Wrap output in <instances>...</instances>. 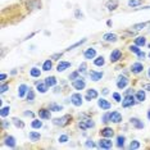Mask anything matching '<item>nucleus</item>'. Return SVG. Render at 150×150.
Here are the masks:
<instances>
[{"label": "nucleus", "mask_w": 150, "mask_h": 150, "mask_svg": "<svg viewBox=\"0 0 150 150\" xmlns=\"http://www.w3.org/2000/svg\"><path fill=\"white\" fill-rule=\"evenodd\" d=\"M30 74H31L32 77H40V74H41V72H40L39 68H32V69L30 71Z\"/></svg>", "instance_id": "nucleus-35"}, {"label": "nucleus", "mask_w": 150, "mask_h": 150, "mask_svg": "<svg viewBox=\"0 0 150 150\" xmlns=\"http://www.w3.org/2000/svg\"><path fill=\"white\" fill-rule=\"evenodd\" d=\"M13 122H14V125L17 126V127H19V128H23V127H25V123H23L22 121H19V119L13 118Z\"/></svg>", "instance_id": "nucleus-39"}, {"label": "nucleus", "mask_w": 150, "mask_h": 150, "mask_svg": "<svg viewBox=\"0 0 150 150\" xmlns=\"http://www.w3.org/2000/svg\"><path fill=\"white\" fill-rule=\"evenodd\" d=\"M98 146H99L100 149H112L113 144H112V141L109 140V137H105V139H101L100 141H99Z\"/></svg>", "instance_id": "nucleus-3"}, {"label": "nucleus", "mask_w": 150, "mask_h": 150, "mask_svg": "<svg viewBox=\"0 0 150 150\" xmlns=\"http://www.w3.org/2000/svg\"><path fill=\"white\" fill-rule=\"evenodd\" d=\"M31 126H32V128H41L42 127V122L39 121V119H33Z\"/></svg>", "instance_id": "nucleus-32"}, {"label": "nucleus", "mask_w": 150, "mask_h": 150, "mask_svg": "<svg viewBox=\"0 0 150 150\" xmlns=\"http://www.w3.org/2000/svg\"><path fill=\"white\" fill-rule=\"evenodd\" d=\"M80 16H82V14H81V12L80 11H76V17H77V18H80Z\"/></svg>", "instance_id": "nucleus-53"}, {"label": "nucleus", "mask_w": 150, "mask_h": 150, "mask_svg": "<svg viewBox=\"0 0 150 150\" xmlns=\"http://www.w3.org/2000/svg\"><path fill=\"white\" fill-rule=\"evenodd\" d=\"M52 67H53L52 60H45L44 64H42V69L44 71H50V69H52Z\"/></svg>", "instance_id": "nucleus-30"}, {"label": "nucleus", "mask_w": 150, "mask_h": 150, "mask_svg": "<svg viewBox=\"0 0 150 150\" xmlns=\"http://www.w3.org/2000/svg\"><path fill=\"white\" fill-rule=\"evenodd\" d=\"M103 122H104V123H108V122H110V113H105L103 115Z\"/></svg>", "instance_id": "nucleus-41"}, {"label": "nucleus", "mask_w": 150, "mask_h": 150, "mask_svg": "<svg viewBox=\"0 0 150 150\" xmlns=\"http://www.w3.org/2000/svg\"><path fill=\"white\" fill-rule=\"evenodd\" d=\"M4 144L9 148H16V139L13 136H6L4 139Z\"/></svg>", "instance_id": "nucleus-14"}, {"label": "nucleus", "mask_w": 150, "mask_h": 150, "mask_svg": "<svg viewBox=\"0 0 150 150\" xmlns=\"http://www.w3.org/2000/svg\"><path fill=\"white\" fill-rule=\"evenodd\" d=\"M125 140H126L125 136H118V137H117V146L119 149L125 146Z\"/></svg>", "instance_id": "nucleus-29"}, {"label": "nucleus", "mask_w": 150, "mask_h": 150, "mask_svg": "<svg viewBox=\"0 0 150 150\" xmlns=\"http://www.w3.org/2000/svg\"><path fill=\"white\" fill-rule=\"evenodd\" d=\"M71 101H72L74 107H81L82 105V96H81V94H72Z\"/></svg>", "instance_id": "nucleus-4"}, {"label": "nucleus", "mask_w": 150, "mask_h": 150, "mask_svg": "<svg viewBox=\"0 0 150 150\" xmlns=\"http://www.w3.org/2000/svg\"><path fill=\"white\" fill-rule=\"evenodd\" d=\"M95 55H96V50H95L94 47H90V49H87L86 52L83 53V57L86 58V59H94Z\"/></svg>", "instance_id": "nucleus-12"}, {"label": "nucleus", "mask_w": 150, "mask_h": 150, "mask_svg": "<svg viewBox=\"0 0 150 150\" xmlns=\"http://www.w3.org/2000/svg\"><path fill=\"white\" fill-rule=\"evenodd\" d=\"M83 42H86V39H82V40H81V41H77L76 44H73V45H71V46L67 49V52H69V50H72V49H74V47H77V46H80V45H82Z\"/></svg>", "instance_id": "nucleus-34"}, {"label": "nucleus", "mask_w": 150, "mask_h": 150, "mask_svg": "<svg viewBox=\"0 0 150 150\" xmlns=\"http://www.w3.org/2000/svg\"><path fill=\"white\" fill-rule=\"evenodd\" d=\"M96 98H98V91L95 90V88L87 90V94H86V96H85V99H86L87 101H90L91 99H96Z\"/></svg>", "instance_id": "nucleus-11"}, {"label": "nucleus", "mask_w": 150, "mask_h": 150, "mask_svg": "<svg viewBox=\"0 0 150 150\" xmlns=\"http://www.w3.org/2000/svg\"><path fill=\"white\" fill-rule=\"evenodd\" d=\"M131 123L135 128H137V129H142L145 127L144 123H142V121H140L139 118H131Z\"/></svg>", "instance_id": "nucleus-13"}, {"label": "nucleus", "mask_w": 150, "mask_h": 150, "mask_svg": "<svg viewBox=\"0 0 150 150\" xmlns=\"http://www.w3.org/2000/svg\"><path fill=\"white\" fill-rule=\"evenodd\" d=\"M90 77L93 81H99L103 78V72H95V71H91L90 72Z\"/></svg>", "instance_id": "nucleus-19"}, {"label": "nucleus", "mask_w": 150, "mask_h": 150, "mask_svg": "<svg viewBox=\"0 0 150 150\" xmlns=\"http://www.w3.org/2000/svg\"><path fill=\"white\" fill-rule=\"evenodd\" d=\"M137 57H139V59H144L146 55H145V53H141V52H140V53L137 54Z\"/></svg>", "instance_id": "nucleus-50"}, {"label": "nucleus", "mask_w": 150, "mask_h": 150, "mask_svg": "<svg viewBox=\"0 0 150 150\" xmlns=\"http://www.w3.org/2000/svg\"><path fill=\"white\" fill-rule=\"evenodd\" d=\"M107 8L108 11H115V9L118 8V1L117 0H109V1H107Z\"/></svg>", "instance_id": "nucleus-16"}, {"label": "nucleus", "mask_w": 150, "mask_h": 150, "mask_svg": "<svg viewBox=\"0 0 150 150\" xmlns=\"http://www.w3.org/2000/svg\"><path fill=\"white\" fill-rule=\"evenodd\" d=\"M78 73H80L78 71H77V72H72V73L69 74V80H72V81L77 80V78H78Z\"/></svg>", "instance_id": "nucleus-42"}, {"label": "nucleus", "mask_w": 150, "mask_h": 150, "mask_svg": "<svg viewBox=\"0 0 150 150\" xmlns=\"http://www.w3.org/2000/svg\"><path fill=\"white\" fill-rule=\"evenodd\" d=\"M62 55H63L62 53H59V54H54V55H52V59H55V60H57V58H60Z\"/></svg>", "instance_id": "nucleus-49"}, {"label": "nucleus", "mask_w": 150, "mask_h": 150, "mask_svg": "<svg viewBox=\"0 0 150 150\" xmlns=\"http://www.w3.org/2000/svg\"><path fill=\"white\" fill-rule=\"evenodd\" d=\"M144 88H145V90H149V91H150V83L145 85V86H144Z\"/></svg>", "instance_id": "nucleus-54"}, {"label": "nucleus", "mask_w": 150, "mask_h": 150, "mask_svg": "<svg viewBox=\"0 0 150 150\" xmlns=\"http://www.w3.org/2000/svg\"><path fill=\"white\" fill-rule=\"evenodd\" d=\"M113 135H114V131L110 127H104L100 131V136H103V137H112Z\"/></svg>", "instance_id": "nucleus-9"}, {"label": "nucleus", "mask_w": 150, "mask_h": 150, "mask_svg": "<svg viewBox=\"0 0 150 150\" xmlns=\"http://www.w3.org/2000/svg\"><path fill=\"white\" fill-rule=\"evenodd\" d=\"M122 121V115L119 112H112L110 113V122H114V123H119Z\"/></svg>", "instance_id": "nucleus-10"}, {"label": "nucleus", "mask_w": 150, "mask_h": 150, "mask_svg": "<svg viewBox=\"0 0 150 150\" xmlns=\"http://www.w3.org/2000/svg\"><path fill=\"white\" fill-rule=\"evenodd\" d=\"M149 47H150V45H149Z\"/></svg>", "instance_id": "nucleus-58"}, {"label": "nucleus", "mask_w": 150, "mask_h": 150, "mask_svg": "<svg viewBox=\"0 0 150 150\" xmlns=\"http://www.w3.org/2000/svg\"><path fill=\"white\" fill-rule=\"evenodd\" d=\"M45 83L49 87H52V86H55L57 85V78L54 77V76H50V77H46L45 78Z\"/></svg>", "instance_id": "nucleus-23"}, {"label": "nucleus", "mask_w": 150, "mask_h": 150, "mask_svg": "<svg viewBox=\"0 0 150 150\" xmlns=\"http://www.w3.org/2000/svg\"><path fill=\"white\" fill-rule=\"evenodd\" d=\"M122 57V52L119 49H115L110 53V62H117V60L121 59Z\"/></svg>", "instance_id": "nucleus-7"}, {"label": "nucleus", "mask_w": 150, "mask_h": 150, "mask_svg": "<svg viewBox=\"0 0 150 150\" xmlns=\"http://www.w3.org/2000/svg\"><path fill=\"white\" fill-rule=\"evenodd\" d=\"M149 58H150V54H149Z\"/></svg>", "instance_id": "nucleus-57"}, {"label": "nucleus", "mask_w": 150, "mask_h": 150, "mask_svg": "<svg viewBox=\"0 0 150 150\" xmlns=\"http://www.w3.org/2000/svg\"><path fill=\"white\" fill-rule=\"evenodd\" d=\"M148 76L150 77V69H149V72H148Z\"/></svg>", "instance_id": "nucleus-56"}, {"label": "nucleus", "mask_w": 150, "mask_h": 150, "mask_svg": "<svg viewBox=\"0 0 150 150\" xmlns=\"http://www.w3.org/2000/svg\"><path fill=\"white\" fill-rule=\"evenodd\" d=\"M47 85L45 82H41V83H37V91L39 93H41V94H45L46 91H47Z\"/></svg>", "instance_id": "nucleus-25"}, {"label": "nucleus", "mask_w": 150, "mask_h": 150, "mask_svg": "<svg viewBox=\"0 0 150 150\" xmlns=\"http://www.w3.org/2000/svg\"><path fill=\"white\" fill-rule=\"evenodd\" d=\"M28 137H30V140H31V141H39L41 136H40V134H39V132H35V131H32V132H30Z\"/></svg>", "instance_id": "nucleus-27"}, {"label": "nucleus", "mask_w": 150, "mask_h": 150, "mask_svg": "<svg viewBox=\"0 0 150 150\" xmlns=\"http://www.w3.org/2000/svg\"><path fill=\"white\" fill-rule=\"evenodd\" d=\"M141 4H142V0H129L128 1V6H131V8H136V6Z\"/></svg>", "instance_id": "nucleus-28"}, {"label": "nucleus", "mask_w": 150, "mask_h": 150, "mask_svg": "<svg viewBox=\"0 0 150 150\" xmlns=\"http://www.w3.org/2000/svg\"><path fill=\"white\" fill-rule=\"evenodd\" d=\"M8 88H9V85L3 83V85H1V88H0V91H1V93H5V91L8 90Z\"/></svg>", "instance_id": "nucleus-48"}, {"label": "nucleus", "mask_w": 150, "mask_h": 150, "mask_svg": "<svg viewBox=\"0 0 150 150\" xmlns=\"http://www.w3.org/2000/svg\"><path fill=\"white\" fill-rule=\"evenodd\" d=\"M145 26H146V23H145V22H142V23H137V25H135V26H134V28H135V30H142Z\"/></svg>", "instance_id": "nucleus-43"}, {"label": "nucleus", "mask_w": 150, "mask_h": 150, "mask_svg": "<svg viewBox=\"0 0 150 150\" xmlns=\"http://www.w3.org/2000/svg\"><path fill=\"white\" fill-rule=\"evenodd\" d=\"M25 115H30V117H33V113H32V112H25Z\"/></svg>", "instance_id": "nucleus-52"}, {"label": "nucleus", "mask_w": 150, "mask_h": 150, "mask_svg": "<svg viewBox=\"0 0 150 150\" xmlns=\"http://www.w3.org/2000/svg\"><path fill=\"white\" fill-rule=\"evenodd\" d=\"M113 99H114V100H115V101H121V100H122L121 95H119L118 93H114V94H113Z\"/></svg>", "instance_id": "nucleus-47"}, {"label": "nucleus", "mask_w": 150, "mask_h": 150, "mask_svg": "<svg viewBox=\"0 0 150 150\" xmlns=\"http://www.w3.org/2000/svg\"><path fill=\"white\" fill-rule=\"evenodd\" d=\"M28 90H30L28 86H27V85H25V83H22L21 86H19V90H18V96H19V98H23Z\"/></svg>", "instance_id": "nucleus-21"}, {"label": "nucleus", "mask_w": 150, "mask_h": 150, "mask_svg": "<svg viewBox=\"0 0 150 150\" xmlns=\"http://www.w3.org/2000/svg\"><path fill=\"white\" fill-rule=\"evenodd\" d=\"M136 100L137 101H144L145 100V98H146V95H145V91L144 90H139L137 93H136Z\"/></svg>", "instance_id": "nucleus-26"}, {"label": "nucleus", "mask_w": 150, "mask_h": 150, "mask_svg": "<svg viewBox=\"0 0 150 150\" xmlns=\"http://www.w3.org/2000/svg\"><path fill=\"white\" fill-rule=\"evenodd\" d=\"M127 83H128V80L126 77H119V80H118V82H117V87L118 88H125L126 86H127Z\"/></svg>", "instance_id": "nucleus-18"}, {"label": "nucleus", "mask_w": 150, "mask_h": 150, "mask_svg": "<svg viewBox=\"0 0 150 150\" xmlns=\"http://www.w3.org/2000/svg\"><path fill=\"white\" fill-rule=\"evenodd\" d=\"M86 146H87V148H96V145H95L93 142V140H90V139L86 141Z\"/></svg>", "instance_id": "nucleus-44"}, {"label": "nucleus", "mask_w": 150, "mask_h": 150, "mask_svg": "<svg viewBox=\"0 0 150 150\" xmlns=\"http://www.w3.org/2000/svg\"><path fill=\"white\" fill-rule=\"evenodd\" d=\"M98 105L101 109H104V110H108V109H110V107H112V104L109 103L108 100H105V99H99V100H98Z\"/></svg>", "instance_id": "nucleus-8"}, {"label": "nucleus", "mask_w": 150, "mask_h": 150, "mask_svg": "<svg viewBox=\"0 0 150 150\" xmlns=\"http://www.w3.org/2000/svg\"><path fill=\"white\" fill-rule=\"evenodd\" d=\"M69 67H71L69 62H60L59 64H58V67H57V71L58 72H63V71H66L67 68H69Z\"/></svg>", "instance_id": "nucleus-17"}, {"label": "nucleus", "mask_w": 150, "mask_h": 150, "mask_svg": "<svg viewBox=\"0 0 150 150\" xmlns=\"http://www.w3.org/2000/svg\"><path fill=\"white\" fill-rule=\"evenodd\" d=\"M129 50H131L132 53H135V54H139L140 53V49H139L137 45H131V46H129Z\"/></svg>", "instance_id": "nucleus-40"}, {"label": "nucleus", "mask_w": 150, "mask_h": 150, "mask_svg": "<svg viewBox=\"0 0 150 150\" xmlns=\"http://www.w3.org/2000/svg\"><path fill=\"white\" fill-rule=\"evenodd\" d=\"M5 78H6V74H5V73H1V74H0V81H4Z\"/></svg>", "instance_id": "nucleus-51"}, {"label": "nucleus", "mask_w": 150, "mask_h": 150, "mask_svg": "<svg viewBox=\"0 0 150 150\" xmlns=\"http://www.w3.org/2000/svg\"><path fill=\"white\" fill-rule=\"evenodd\" d=\"M131 69L134 73H140V72H142V69H144V66H142L141 63H134Z\"/></svg>", "instance_id": "nucleus-22"}, {"label": "nucleus", "mask_w": 150, "mask_h": 150, "mask_svg": "<svg viewBox=\"0 0 150 150\" xmlns=\"http://www.w3.org/2000/svg\"><path fill=\"white\" fill-rule=\"evenodd\" d=\"M103 39L105 40V41H108V42H115L118 37H117L115 33H105V35L103 36Z\"/></svg>", "instance_id": "nucleus-15"}, {"label": "nucleus", "mask_w": 150, "mask_h": 150, "mask_svg": "<svg viewBox=\"0 0 150 150\" xmlns=\"http://www.w3.org/2000/svg\"><path fill=\"white\" fill-rule=\"evenodd\" d=\"M78 126H80V128H82V129H86V128H93L94 126H95V123L91 119H85V121H82V122H80L78 123Z\"/></svg>", "instance_id": "nucleus-6"}, {"label": "nucleus", "mask_w": 150, "mask_h": 150, "mask_svg": "<svg viewBox=\"0 0 150 150\" xmlns=\"http://www.w3.org/2000/svg\"><path fill=\"white\" fill-rule=\"evenodd\" d=\"M148 119H149V121H150V109H149V110H148Z\"/></svg>", "instance_id": "nucleus-55"}, {"label": "nucleus", "mask_w": 150, "mask_h": 150, "mask_svg": "<svg viewBox=\"0 0 150 150\" xmlns=\"http://www.w3.org/2000/svg\"><path fill=\"white\" fill-rule=\"evenodd\" d=\"M72 86L76 88V90H83L85 86H86V82H85L83 78H77L72 82Z\"/></svg>", "instance_id": "nucleus-5"}, {"label": "nucleus", "mask_w": 150, "mask_h": 150, "mask_svg": "<svg viewBox=\"0 0 150 150\" xmlns=\"http://www.w3.org/2000/svg\"><path fill=\"white\" fill-rule=\"evenodd\" d=\"M104 63H105V60H104L103 57H99V58H96V59L94 60V64H95V66H98V67L104 66Z\"/></svg>", "instance_id": "nucleus-31"}, {"label": "nucleus", "mask_w": 150, "mask_h": 150, "mask_svg": "<svg viewBox=\"0 0 150 150\" xmlns=\"http://www.w3.org/2000/svg\"><path fill=\"white\" fill-rule=\"evenodd\" d=\"M33 99H35V93L32 91V88H30V90L27 91V100H28V101H32Z\"/></svg>", "instance_id": "nucleus-36"}, {"label": "nucleus", "mask_w": 150, "mask_h": 150, "mask_svg": "<svg viewBox=\"0 0 150 150\" xmlns=\"http://www.w3.org/2000/svg\"><path fill=\"white\" fill-rule=\"evenodd\" d=\"M129 149H139L140 148V142L137 141V140H134V141H131V144H129V146H128Z\"/></svg>", "instance_id": "nucleus-37"}, {"label": "nucleus", "mask_w": 150, "mask_h": 150, "mask_svg": "<svg viewBox=\"0 0 150 150\" xmlns=\"http://www.w3.org/2000/svg\"><path fill=\"white\" fill-rule=\"evenodd\" d=\"M39 115L41 119H49L50 118V109H40L39 110Z\"/></svg>", "instance_id": "nucleus-20"}, {"label": "nucleus", "mask_w": 150, "mask_h": 150, "mask_svg": "<svg viewBox=\"0 0 150 150\" xmlns=\"http://www.w3.org/2000/svg\"><path fill=\"white\" fill-rule=\"evenodd\" d=\"M86 71V63H81L80 68H78V72H85Z\"/></svg>", "instance_id": "nucleus-46"}, {"label": "nucleus", "mask_w": 150, "mask_h": 150, "mask_svg": "<svg viewBox=\"0 0 150 150\" xmlns=\"http://www.w3.org/2000/svg\"><path fill=\"white\" fill-rule=\"evenodd\" d=\"M71 121H72V117L67 114V115H63L62 118H55L53 121V123L57 125V126H62V127H63V126H67Z\"/></svg>", "instance_id": "nucleus-2"}, {"label": "nucleus", "mask_w": 150, "mask_h": 150, "mask_svg": "<svg viewBox=\"0 0 150 150\" xmlns=\"http://www.w3.org/2000/svg\"><path fill=\"white\" fill-rule=\"evenodd\" d=\"M146 44V39L144 36H139V37H136L135 39V45H137V46H144Z\"/></svg>", "instance_id": "nucleus-24"}, {"label": "nucleus", "mask_w": 150, "mask_h": 150, "mask_svg": "<svg viewBox=\"0 0 150 150\" xmlns=\"http://www.w3.org/2000/svg\"><path fill=\"white\" fill-rule=\"evenodd\" d=\"M9 112H11V108H9V107H3L1 108V112H0V115H1V118L6 117V115L9 114Z\"/></svg>", "instance_id": "nucleus-33"}, {"label": "nucleus", "mask_w": 150, "mask_h": 150, "mask_svg": "<svg viewBox=\"0 0 150 150\" xmlns=\"http://www.w3.org/2000/svg\"><path fill=\"white\" fill-rule=\"evenodd\" d=\"M49 109L53 112H59V110H62V107H60V105H57V104H50Z\"/></svg>", "instance_id": "nucleus-38"}, {"label": "nucleus", "mask_w": 150, "mask_h": 150, "mask_svg": "<svg viewBox=\"0 0 150 150\" xmlns=\"http://www.w3.org/2000/svg\"><path fill=\"white\" fill-rule=\"evenodd\" d=\"M149 31H150V30H149Z\"/></svg>", "instance_id": "nucleus-59"}, {"label": "nucleus", "mask_w": 150, "mask_h": 150, "mask_svg": "<svg viewBox=\"0 0 150 150\" xmlns=\"http://www.w3.org/2000/svg\"><path fill=\"white\" fill-rule=\"evenodd\" d=\"M67 141H68V136L67 135L59 136V142H67Z\"/></svg>", "instance_id": "nucleus-45"}, {"label": "nucleus", "mask_w": 150, "mask_h": 150, "mask_svg": "<svg viewBox=\"0 0 150 150\" xmlns=\"http://www.w3.org/2000/svg\"><path fill=\"white\" fill-rule=\"evenodd\" d=\"M136 98H134V95H126L125 99L122 100V107L123 108H128V107H134L136 104Z\"/></svg>", "instance_id": "nucleus-1"}]
</instances>
